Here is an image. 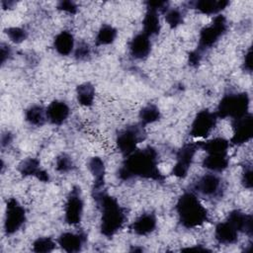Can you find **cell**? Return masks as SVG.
Returning a JSON list of instances; mask_svg holds the SVG:
<instances>
[{"label":"cell","instance_id":"7a4b0ae2","mask_svg":"<svg viewBox=\"0 0 253 253\" xmlns=\"http://www.w3.org/2000/svg\"><path fill=\"white\" fill-rule=\"evenodd\" d=\"M93 197L102 211L101 232L107 237H112L122 228L126 221L125 209L104 190L93 192Z\"/></svg>","mask_w":253,"mask_h":253},{"label":"cell","instance_id":"e0dca14e","mask_svg":"<svg viewBox=\"0 0 253 253\" xmlns=\"http://www.w3.org/2000/svg\"><path fill=\"white\" fill-rule=\"evenodd\" d=\"M238 231L236 228L227 220L223 222H219L215 226L214 237L216 241L223 245L233 244L238 239Z\"/></svg>","mask_w":253,"mask_h":253},{"label":"cell","instance_id":"277c9868","mask_svg":"<svg viewBox=\"0 0 253 253\" xmlns=\"http://www.w3.org/2000/svg\"><path fill=\"white\" fill-rule=\"evenodd\" d=\"M249 97L247 93H230L224 95L220 100L215 112L217 118L232 120L248 114Z\"/></svg>","mask_w":253,"mask_h":253},{"label":"cell","instance_id":"8992f818","mask_svg":"<svg viewBox=\"0 0 253 253\" xmlns=\"http://www.w3.org/2000/svg\"><path fill=\"white\" fill-rule=\"evenodd\" d=\"M144 136L145 132L141 125L127 126L118 134V148L124 155L128 156L136 150L137 144L144 139Z\"/></svg>","mask_w":253,"mask_h":253},{"label":"cell","instance_id":"d6986e66","mask_svg":"<svg viewBox=\"0 0 253 253\" xmlns=\"http://www.w3.org/2000/svg\"><path fill=\"white\" fill-rule=\"evenodd\" d=\"M199 148L208 152V154H224L227 155L229 141L222 137H214L207 141L197 142Z\"/></svg>","mask_w":253,"mask_h":253},{"label":"cell","instance_id":"5bb4252c","mask_svg":"<svg viewBox=\"0 0 253 253\" xmlns=\"http://www.w3.org/2000/svg\"><path fill=\"white\" fill-rule=\"evenodd\" d=\"M46 119L52 125L60 126L69 116V107L62 101H53L45 109Z\"/></svg>","mask_w":253,"mask_h":253},{"label":"cell","instance_id":"ab89813d","mask_svg":"<svg viewBox=\"0 0 253 253\" xmlns=\"http://www.w3.org/2000/svg\"><path fill=\"white\" fill-rule=\"evenodd\" d=\"M183 251H210L208 248L205 247H201V246H196V247H189V248H185L182 249Z\"/></svg>","mask_w":253,"mask_h":253},{"label":"cell","instance_id":"ffe728a7","mask_svg":"<svg viewBox=\"0 0 253 253\" xmlns=\"http://www.w3.org/2000/svg\"><path fill=\"white\" fill-rule=\"evenodd\" d=\"M88 168L94 176V187L93 192L103 190L104 188V177H105V165L101 158L93 157L88 163Z\"/></svg>","mask_w":253,"mask_h":253},{"label":"cell","instance_id":"30bf717a","mask_svg":"<svg viewBox=\"0 0 253 253\" xmlns=\"http://www.w3.org/2000/svg\"><path fill=\"white\" fill-rule=\"evenodd\" d=\"M233 135L230 142L234 145H241L252 138L253 135V118L251 114L232 120Z\"/></svg>","mask_w":253,"mask_h":253},{"label":"cell","instance_id":"74e56055","mask_svg":"<svg viewBox=\"0 0 253 253\" xmlns=\"http://www.w3.org/2000/svg\"><path fill=\"white\" fill-rule=\"evenodd\" d=\"M11 54V48L8 45H5L4 43L1 45V62L4 63L5 60L9 57Z\"/></svg>","mask_w":253,"mask_h":253},{"label":"cell","instance_id":"4dcf8cb0","mask_svg":"<svg viewBox=\"0 0 253 253\" xmlns=\"http://www.w3.org/2000/svg\"><path fill=\"white\" fill-rule=\"evenodd\" d=\"M6 34L8 36V38L10 39V41H12L15 43H20L22 42H24L27 39V32L22 29V28H18V27H12L6 30Z\"/></svg>","mask_w":253,"mask_h":253},{"label":"cell","instance_id":"ba28073f","mask_svg":"<svg viewBox=\"0 0 253 253\" xmlns=\"http://www.w3.org/2000/svg\"><path fill=\"white\" fill-rule=\"evenodd\" d=\"M199 149L198 143H187L177 152V161L172 169V174L177 178H185L194 160V156Z\"/></svg>","mask_w":253,"mask_h":253},{"label":"cell","instance_id":"f1b7e54d","mask_svg":"<svg viewBox=\"0 0 253 253\" xmlns=\"http://www.w3.org/2000/svg\"><path fill=\"white\" fill-rule=\"evenodd\" d=\"M19 171L24 176H36L38 178L42 171L40 161L36 158H28L19 165Z\"/></svg>","mask_w":253,"mask_h":253},{"label":"cell","instance_id":"f546056e","mask_svg":"<svg viewBox=\"0 0 253 253\" xmlns=\"http://www.w3.org/2000/svg\"><path fill=\"white\" fill-rule=\"evenodd\" d=\"M55 248V242L50 237H39L33 243L35 252H50Z\"/></svg>","mask_w":253,"mask_h":253},{"label":"cell","instance_id":"2e32d148","mask_svg":"<svg viewBox=\"0 0 253 253\" xmlns=\"http://www.w3.org/2000/svg\"><path fill=\"white\" fill-rule=\"evenodd\" d=\"M226 220L229 221L238 232H244L249 236L252 235L253 219L251 214H246L238 210H235L228 214Z\"/></svg>","mask_w":253,"mask_h":253},{"label":"cell","instance_id":"484cf974","mask_svg":"<svg viewBox=\"0 0 253 253\" xmlns=\"http://www.w3.org/2000/svg\"><path fill=\"white\" fill-rule=\"evenodd\" d=\"M25 117L28 123L36 126H41L45 123V121H47L45 109H43L42 106H39V105L30 107L26 111Z\"/></svg>","mask_w":253,"mask_h":253},{"label":"cell","instance_id":"ac0fdd59","mask_svg":"<svg viewBox=\"0 0 253 253\" xmlns=\"http://www.w3.org/2000/svg\"><path fill=\"white\" fill-rule=\"evenodd\" d=\"M156 227V216L153 213H143L132 222L130 228L137 235H147Z\"/></svg>","mask_w":253,"mask_h":253},{"label":"cell","instance_id":"7402d4cb","mask_svg":"<svg viewBox=\"0 0 253 253\" xmlns=\"http://www.w3.org/2000/svg\"><path fill=\"white\" fill-rule=\"evenodd\" d=\"M53 45L59 54L68 55L74 48V38L68 31H62L55 37Z\"/></svg>","mask_w":253,"mask_h":253},{"label":"cell","instance_id":"7c38bea8","mask_svg":"<svg viewBox=\"0 0 253 253\" xmlns=\"http://www.w3.org/2000/svg\"><path fill=\"white\" fill-rule=\"evenodd\" d=\"M195 192L205 197H215L221 190V179L213 174L209 173L202 176L194 185Z\"/></svg>","mask_w":253,"mask_h":253},{"label":"cell","instance_id":"1f68e13d","mask_svg":"<svg viewBox=\"0 0 253 253\" xmlns=\"http://www.w3.org/2000/svg\"><path fill=\"white\" fill-rule=\"evenodd\" d=\"M165 20L168 23V25L170 26V28H176L178 27L182 21H183V17H182V13L177 10V9H167L166 14H165Z\"/></svg>","mask_w":253,"mask_h":253},{"label":"cell","instance_id":"44dd1931","mask_svg":"<svg viewBox=\"0 0 253 253\" xmlns=\"http://www.w3.org/2000/svg\"><path fill=\"white\" fill-rule=\"evenodd\" d=\"M143 31L142 33L145 34L148 37L155 36L160 31V22L158 17V11L152 8H148L146 10V13L144 15L143 21Z\"/></svg>","mask_w":253,"mask_h":253},{"label":"cell","instance_id":"83f0119b","mask_svg":"<svg viewBox=\"0 0 253 253\" xmlns=\"http://www.w3.org/2000/svg\"><path fill=\"white\" fill-rule=\"evenodd\" d=\"M117 37V30L110 26L104 25L99 30L96 37V45H105L112 43Z\"/></svg>","mask_w":253,"mask_h":253},{"label":"cell","instance_id":"3957f363","mask_svg":"<svg viewBox=\"0 0 253 253\" xmlns=\"http://www.w3.org/2000/svg\"><path fill=\"white\" fill-rule=\"evenodd\" d=\"M176 211L180 223L186 228L199 226L209 218L208 211L201 204L194 192H186L179 198Z\"/></svg>","mask_w":253,"mask_h":253},{"label":"cell","instance_id":"e575fe53","mask_svg":"<svg viewBox=\"0 0 253 253\" xmlns=\"http://www.w3.org/2000/svg\"><path fill=\"white\" fill-rule=\"evenodd\" d=\"M89 53H90V48L86 43H80L75 50V56L78 59L87 57L89 55Z\"/></svg>","mask_w":253,"mask_h":253},{"label":"cell","instance_id":"6da1fadb","mask_svg":"<svg viewBox=\"0 0 253 253\" xmlns=\"http://www.w3.org/2000/svg\"><path fill=\"white\" fill-rule=\"evenodd\" d=\"M157 165V152L154 148L148 146L143 149H136L126 156L123 167L119 171V176L123 180L141 177L162 182L165 177L159 171Z\"/></svg>","mask_w":253,"mask_h":253},{"label":"cell","instance_id":"f35d334b","mask_svg":"<svg viewBox=\"0 0 253 253\" xmlns=\"http://www.w3.org/2000/svg\"><path fill=\"white\" fill-rule=\"evenodd\" d=\"M11 140H12L11 133L6 132V133L2 134V137H1V144H2V146H5V145L9 144L11 142Z\"/></svg>","mask_w":253,"mask_h":253},{"label":"cell","instance_id":"d4e9b609","mask_svg":"<svg viewBox=\"0 0 253 253\" xmlns=\"http://www.w3.org/2000/svg\"><path fill=\"white\" fill-rule=\"evenodd\" d=\"M76 94L79 104L85 107H89L93 104L95 98V88L91 83L86 82L77 86Z\"/></svg>","mask_w":253,"mask_h":253},{"label":"cell","instance_id":"4fadbf2b","mask_svg":"<svg viewBox=\"0 0 253 253\" xmlns=\"http://www.w3.org/2000/svg\"><path fill=\"white\" fill-rule=\"evenodd\" d=\"M86 240V235L83 233L75 232H63L57 239L59 246L66 252L73 253L79 252Z\"/></svg>","mask_w":253,"mask_h":253},{"label":"cell","instance_id":"d590c367","mask_svg":"<svg viewBox=\"0 0 253 253\" xmlns=\"http://www.w3.org/2000/svg\"><path fill=\"white\" fill-rule=\"evenodd\" d=\"M242 183L244 187L250 189L252 187V170L249 167L248 169H245L242 175Z\"/></svg>","mask_w":253,"mask_h":253},{"label":"cell","instance_id":"5b68a950","mask_svg":"<svg viewBox=\"0 0 253 253\" xmlns=\"http://www.w3.org/2000/svg\"><path fill=\"white\" fill-rule=\"evenodd\" d=\"M227 28L224 16L217 15L213 18L211 23L204 27L200 32L199 45L196 51L202 55L203 51L212 46L218 39L225 33Z\"/></svg>","mask_w":253,"mask_h":253},{"label":"cell","instance_id":"8d00e7d4","mask_svg":"<svg viewBox=\"0 0 253 253\" xmlns=\"http://www.w3.org/2000/svg\"><path fill=\"white\" fill-rule=\"evenodd\" d=\"M244 67L247 71H251L252 69V53H251V48L248 49L247 53L245 54L244 57Z\"/></svg>","mask_w":253,"mask_h":253},{"label":"cell","instance_id":"cb8c5ba5","mask_svg":"<svg viewBox=\"0 0 253 253\" xmlns=\"http://www.w3.org/2000/svg\"><path fill=\"white\" fill-rule=\"evenodd\" d=\"M228 5L227 1H214V0H202L194 3V8L203 14L212 15L217 14Z\"/></svg>","mask_w":253,"mask_h":253},{"label":"cell","instance_id":"603a6c76","mask_svg":"<svg viewBox=\"0 0 253 253\" xmlns=\"http://www.w3.org/2000/svg\"><path fill=\"white\" fill-rule=\"evenodd\" d=\"M203 166L212 172H221L228 166L227 155L209 154L203 161Z\"/></svg>","mask_w":253,"mask_h":253},{"label":"cell","instance_id":"4316f807","mask_svg":"<svg viewBox=\"0 0 253 253\" xmlns=\"http://www.w3.org/2000/svg\"><path fill=\"white\" fill-rule=\"evenodd\" d=\"M139 119L141 122L140 125L142 126L148 124H152L160 119V111L155 105H147L139 112Z\"/></svg>","mask_w":253,"mask_h":253},{"label":"cell","instance_id":"52a82bcc","mask_svg":"<svg viewBox=\"0 0 253 253\" xmlns=\"http://www.w3.org/2000/svg\"><path fill=\"white\" fill-rule=\"evenodd\" d=\"M26 221V211L16 199H9L6 206L4 230L7 234L18 231Z\"/></svg>","mask_w":253,"mask_h":253},{"label":"cell","instance_id":"836d02e7","mask_svg":"<svg viewBox=\"0 0 253 253\" xmlns=\"http://www.w3.org/2000/svg\"><path fill=\"white\" fill-rule=\"evenodd\" d=\"M57 7H58L59 10H62L64 12L71 13V14H74L77 10L76 5L71 1H61V2L58 3Z\"/></svg>","mask_w":253,"mask_h":253},{"label":"cell","instance_id":"8fae6325","mask_svg":"<svg viewBox=\"0 0 253 253\" xmlns=\"http://www.w3.org/2000/svg\"><path fill=\"white\" fill-rule=\"evenodd\" d=\"M80 189L75 187L71 190L70 195L67 198L65 204V221L68 224L75 225L81 220L83 213V201L80 196Z\"/></svg>","mask_w":253,"mask_h":253},{"label":"cell","instance_id":"d6a6232c","mask_svg":"<svg viewBox=\"0 0 253 253\" xmlns=\"http://www.w3.org/2000/svg\"><path fill=\"white\" fill-rule=\"evenodd\" d=\"M73 164L69 156L62 154L56 159V170L59 172H68L72 169Z\"/></svg>","mask_w":253,"mask_h":253},{"label":"cell","instance_id":"9c48e42d","mask_svg":"<svg viewBox=\"0 0 253 253\" xmlns=\"http://www.w3.org/2000/svg\"><path fill=\"white\" fill-rule=\"evenodd\" d=\"M217 116L209 110L200 111L192 124L190 134L194 137H206L214 128L217 121Z\"/></svg>","mask_w":253,"mask_h":253},{"label":"cell","instance_id":"9a60e30c","mask_svg":"<svg viewBox=\"0 0 253 253\" xmlns=\"http://www.w3.org/2000/svg\"><path fill=\"white\" fill-rule=\"evenodd\" d=\"M151 50V42L149 37L143 33L136 35L129 42V52L137 59L145 58Z\"/></svg>","mask_w":253,"mask_h":253}]
</instances>
